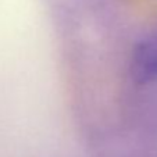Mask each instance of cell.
<instances>
[{
	"label": "cell",
	"instance_id": "obj_1",
	"mask_svg": "<svg viewBox=\"0 0 157 157\" xmlns=\"http://www.w3.org/2000/svg\"><path fill=\"white\" fill-rule=\"evenodd\" d=\"M129 72L132 79L138 83L157 81V28L143 36L133 48Z\"/></svg>",
	"mask_w": 157,
	"mask_h": 157
}]
</instances>
